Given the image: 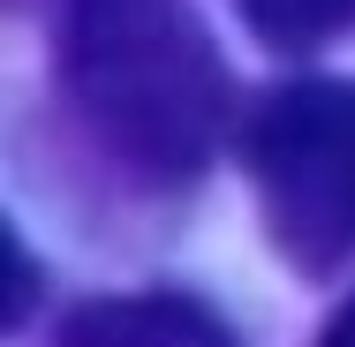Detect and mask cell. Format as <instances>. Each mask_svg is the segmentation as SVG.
<instances>
[{
  "label": "cell",
  "instance_id": "obj_2",
  "mask_svg": "<svg viewBox=\"0 0 355 347\" xmlns=\"http://www.w3.org/2000/svg\"><path fill=\"white\" fill-rule=\"evenodd\" d=\"M242 166L272 249L302 279L355 257V75L280 83L242 121Z\"/></svg>",
  "mask_w": 355,
  "mask_h": 347
},
{
  "label": "cell",
  "instance_id": "obj_5",
  "mask_svg": "<svg viewBox=\"0 0 355 347\" xmlns=\"http://www.w3.org/2000/svg\"><path fill=\"white\" fill-rule=\"evenodd\" d=\"M318 347H355V294L340 302V310H333V325L318 332Z\"/></svg>",
  "mask_w": 355,
  "mask_h": 347
},
{
  "label": "cell",
  "instance_id": "obj_3",
  "mask_svg": "<svg viewBox=\"0 0 355 347\" xmlns=\"http://www.w3.org/2000/svg\"><path fill=\"white\" fill-rule=\"evenodd\" d=\"M53 347H234L205 302L144 287V294H98L61 317Z\"/></svg>",
  "mask_w": 355,
  "mask_h": 347
},
{
  "label": "cell",
  "instance_id": "obj_4",
  "mask_svg": "<svg viewBox=\"0 0 355 347\" xmlns=\"http://www.w3.org/2000/svg\"><path fill=\"white\" fill-rule=\"evenodd\" d=\"M272 53H318L355 30V0H234Z\"/></svg>",
  "mask_w": 355,
  "mask_h": 347
},
{
  "label": "cell",
  "instance_id": "obj_1",
  "mask_svg": "<svg viewBox=\"0 0 355 347\" xmlns=\"http://www.w3.org/2000/svg\"><path fill=\"white\" fill-rule=\"evenodd\" d=\"M61 91L144 181H197L227 143L234 83L189 0H61Z\"/></svg>",
  "mask_w": 355,
  "mask_h": 347
}]
</instances>
